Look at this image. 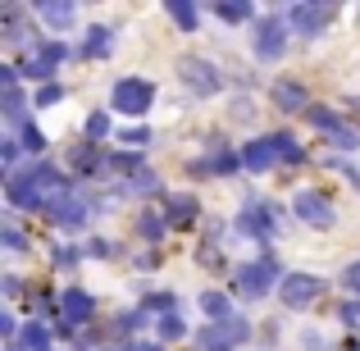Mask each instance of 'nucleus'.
<instances>
[{
	"label": "nucleus",
	"instance_id": "1",
	"mask_svg": "<svg viewBox=\"0 0 360 351\" xmlns=\"http://www.w3.org/2000/svg\"><path fill=\"white\" fill-rule=\"evenodd\" d=\"M110 101H115V110H123V115H146L150 101H155V87L146 78H119Z\"/></svg>",
	"mask_w": 360,
	"mask_h": 351
},
{
	"label": "nucleus",
	"instance_id": "2",
	"mask_svg": "<svg viewBox=\"0 0 360 351\" xmlns=\"http://www.w3.org/2000/svg\"><path fill=\"white\" fill-rule=\"evenodd\" d=\"M283 18H292V27H297L301 37H319L328 23H333L338 9L333 5H292V9H278Z\"/></svg>",
	"mask_w": 360,
	"mask_h": 351
},
{
	"label": "nucleus",
	"instance_id": "3",
	"mask_svg": "<svg viewBox=\"0 0 360 351\" xmlns=\"http://www.w3.org/2000/svg\"><path fill=\"white\" fill-rule=\"evenodd\" d=\"M178 78H183L187 87L196 91V96H214V91H219V69H210V64L196 60V55L178 64Z\"/></svg>",
	"mask_w": 360,
	"mask_h": 351
},
{
	"label": "nucleus",
	"instance_id": "4",
	"mask_svg": "<svg viewBox=\"0 0 360 351\" xmlns=\"http://www.w3.org/2000/svg\"><path fill=\"white\" fill-rule=\"evenodd\" d=\"M246 333H251V328H246V319H224V324H210L201 333V351H233Z\"/></svg>",
	"mask_w": 360,
	"mask_h": 351
},
{
	"label": "nucleus",
	"instance_id": "5",
	"mask_svg": "<svg viewBox=\"0 0 360 351\" xmlns=\"http://www.w3.org/2000/svg\"><path fill=\"white\" fill-rule=\"evenodd\" d=\"M251 46H255V55H260V60H278L283 46H288V27H283V18H264V23L255 27Z\"/></svg>",
	"mask_w": 360,
	"mask_h": 351
},
{
	"label": "nucleus",
	"instance_id": "6",
	"mask_svg": "<svg viewBox=\"0 0 360 351\" xmlns=\"http://www.w3.org/2000/svg\"><path fill=\"white\" fill-rule=\"evenodd\" d=\"M274 274H278V264L264 255L260 264H246V269H238V288H242V297H264L269 292V283H274Z\"/></svg>",
	"mask_w": 360,
	"mask_h": 351
},
{
	"label": "nucleus",
	"instance_id": "7",
	"mask_svg": "<svg viewBox=\"0 0 360 351\" xmlns=\"http://www.w3.org/2000/svg\"><path fill=\"white\" fill-rule=\"evenodd\" d=\"M292 210H297L310 229H328V224H333V205H328V196H319V192H301Z\"/></svg>",
	"mask_w": 360,
	"mask_h": 351
},
{
	"label": "nucleus",
	"instance_id": "8",
	"mask_svg": "<svg viewBox=\"0 0 360 351\" xmlns=\"http://www.w3.org/2000/svg\"><path fill=\"white\" fill-rule=\"evenodd\" d=\"M319 288H324V283H319L315 274H288V279H283V301H288V306H310V301L319 297Z\"/></svg>",
	"mask_w": 360,
	"mask_h": 351
},
{
	"label": "nucleus",
	"instance_id": "9",
	"mask_svg": "<svg viewBox=\"0 0 360 351\" xmlns=\"http://www.w3.org/2000/svg\"><path fill=\"white\" fill-rule=\"evenodd\" d=\"M51 224H60V229H82L87 224V201H78V196H64V201L51 205Z\"/></svg>",
	"mask_w": 360,
	"mask_h": 351
},
{
	"label": "nucleus",
	"instance_id": "10",
	"mask_svg": "<svg viewBox=\"0 0 360 351\" xmlns=\"http://www.w3.org/2000/svg\"><path fill=\"white\" fill-rule=\"evenodd\" d=\"M64 55H69V46H60V42H55V46H41V51H37L32 60L23 64V73H27V78H51L55 64H60Z\"/></svg>",
	"mask_w": 360,
	"mask_h": 351
},
{
	"label": "nucleus",
	"instance_id": "11",
	"mask_svg": "<svg viewBox=\"0 0 360 351\" xmlns=\"http://www.w3.org/2000/svg\"><path fill=\"white\" fill-rule=\"evenodd\" d=\"M91 319V297L87 292H64V333L82 328Z\"/></svg>",
	"mask_w": 360,
	"mask_h": 351
},
{
	"label": "nucleus",
	"instance_id": "12",
	"mask_svg": "<svg viewBox=\"0 0 360 351\" xmlns=\"http://www.w3.org/2000/svg\"><path fill=\"white\" fill-rule=\"evenodd\" d=\"M242 160L251 169H269L274 160H283V151H278V132H274V137H264V141H251V146L242 151Z\"/></svg>",
	"mask_w": 360,
	"mask_h": 351
},
{
	"label": "nucleus",
	"instance_id": "13",
	"mask_svg": "<svg viewBox=\"0 0 360 351\" xmlns=\"http://www.w3.org/2000/svg\"><path fill=\"white\" fill-rule=\"evenodd\" d=\"M274 106L292 115V110H301V106H306V91H301L297 82H274Z\"/></svg>",
	"mask_w": 360,
	"mask_h": 351
},
{
	"label": "nucleus",
	"instance_id": "14",
	"mask_svg": "<svg viewBox=\"0 0 360 351\" xmlns=\"http://www.w3.org/2000/svg\"><path fill=\"white\" fill-rule=\"evenodd\" d=\"M37 14H41L51 27H69L78 9H73V5H60V0H46V5H37Z\"/></svg>",
	"mask_w": 360,
	"mask_h": 351
},
{
	"label": "nucleus",
	"instance_id": "15",
	"mask_svg": "<svg viewBox=\"0 0 360 351\" xmlns=\"http://www.w3.org/2000/svg\"><path fill=\"white\" fill-rule=\"evenodd\" d=\"M115 51V37H110V27H91L87 32V46H82V55H91V60H101V55Z\"/></svg>",
	"mask_w": 360,
	"mask_h": 351
},
{
	"label": "nucleus",
	"instance_id": "16",
	"mask_svg": "<svg viewBox=\"0 0 360 351\" xmlns=\"http://www.w3.org/2000/svg\"><path fill=\"white\" fill-rule=\"evenodd\" d=\"M196 219V201L192 196H174L169 201V224H192Z\"/></svg>",
	"mask_w": 360,
	"mask_h": 351
},
{
	"label": "nucleus",
	"instance_id": "17",
	"mask_svg": "<svg viewBox=\"0 0 360 351\" xmlns=\"http://www.w3.org/2000/svg\"><path fill=\"white\" fill-rule=\"evenodd\" d=\"M201 310H205V315H214V319H224V315H229V297H224V292H205Z\"/></svg>",
	"mask_w": 360,
	"mask_h": 351
},
{
	"label": "nucleus",
	"instance_id": "18",
	"mask_svg": "<svg viewBox=\"0 0 360 351\" xmlns=\"http://www.w3.org/2000/svg\"><path fill=\"white\" fill-rule=\"evenodd\" d=\"M128 192H160V178L150 174V169H137V174H132V183H128Z\"/></svg>",
	"mask_w": 360,
	"mask_h": 351
},
{
	"label": "nucleus",
	"instance_id": "19",
	"mask_svg": "<svg viewBox=\"0 0 360 351\" xmlns=\"http://www.w3.org/2000/svg\"><path fill=\"white\" fill-rule=\"evenodd\" d=\"M23 347H27V351H46V347H51V333H46L41 324L23 328Z\"/></svg>",
	"mask_w": 360,
	"mask_h": 351
},
{
	"label": "nucleus",
	"instance_id": "20",
	"mask_svg": "<svg viewBox=\"0 0 360 351\" xmlns=\"http://www.w3.org/2000/svg\"><path fill=\"white\" fill-rule=\"evenodd\" d=\"M5 115H9V123H23V91L18 87L5 91Z\"/></svg>",
	"mask_w": 360,
	"mask_h": 351
},
{
	"label": "nucleus",
	"instance_id": "21",
	"mask_svg": "<svg viewBox=\"0 0 360 351\" xmlns=\"http://www.w3.org/2000/svg\"><path fill=\"white\" fill-rule=\"evenodd\" d=\"M214 14L229 18V23H242V18L251 14V5H242V0H229V5H214Z\"/></svg>",
	"mask_w": 360,
	"mask_h": 351
},
{
	"label": "nucleus",
	"instance_id": "22",
	"mask_svg": "<svg viewBox=\"0 0 360 351\" xmlns=\"http://www.w3.org/2000/svg\"><path fill=\"white\" fill-rule=\"evenodd\" d=\"M310 123H315V128L319 132H338V128H342V123H338V115H333V110H310Z\"/></svg>",
	"mask_w": 360,
	"mask_h": 351
},
{
	"label": "nucleus",
	"instance_id": "23",
	"mask_svg": "<svg viewBox=\"0 0 360 351\" xmlns=\"http://www.w3.org/2000/svg\"><path fill=\"white\" fill-rule=\"evenodd\" d=\"M169 14H174V23H183L187 32L196 27V9H192V5H178V0H174V5H169Z\"/></svg>",
	"mask_w": 360,
	"mask_h": 351
},
{
	"label": "nucleus",
	"instance_id": "24",
	"mask_svg": "<svg viewBox=\"0 0 360 351\" xmlns=\"http://www.w3.org/2000/svg\"><path fill=\"white\" fill-rule=\"evenodd\" d=\"M328 141H333L338 151H356V146H360V137H356L352 128H338V132H328Z\"/></svg>",
	"mask_w": 360,
	"mask_h": 351
},
{
	"label": "nucleus",
	"instance_id": "25",
	"mask_svg": "<svg viewBox=\"0 0 360 351\" xmlns=\"http://www.w3.org/2000/svg\"><path fill=\"white\" fill-rule=\"evenodd\" d=\"M183 315H165V319H160V338H183Z\"/></svg>",
	"mask_w": 360,
	"mask_h": 351
},
{
	"label": "nucleus",
	"instance_id": "26",
	"mask_svg": "<svg viewBox=\"0 0 360 351\" xmlns=\"http://www.w3.org/2000/svg\"><path fill=\"white\" fill-rule=\"evenodd\" d=\"M137 229H141V237H150V242H155V237L165 233V224H160L155 215H141V219H137Z\"/></svg>",
	"mask_w": 360,
	"mask_h": 351
},
{
	"label": "nucleus",
	"instance_id": "27",
	"mask_svg": "<svg viewBox=\"0 0 360 351\" xmlns=\"http://www.w3.org/2000/svg\"><path fill=\"white\" fill-rule=\"evenodd\" d=\"M23 146H27V151H41V146H46V132L27 123V128H23Z\"/></svg>",
	"mask_w": 360,
	"mask_h": 351
},
{
	"label": "nucleus",
	"instance_id": "28",
	"mask_svg": "<svg viewBox=\"0 0 360 351\" xmlns=\"http://www.w3.org/2000/svg\"><path fill=\"white\" fill-rule=\"evenodd\" d=\"M110 132V115H91L87 119V137H105Z\"/></svg>",
	"mask_w": 360,
	"mask_h": 351
},
{
	"label": "nucleus",
	"instance_id": "29",
	"mask_svg": "<svg viewBox=\"0 0 360 351\" xmlns=\"http://www.w3.org/2000/svg\"><path fill=\"white\" fill-rule=\"evenodd\" d=\"M60 96H64V87H55V82H46V87L37 91V106H55Z\"/></svg>",
	"mask_w": 360,
	"mask_h": 351
},
{
	"label": "nucleus",
	"instance_id": "30",
	"mask_svg": "<svg viewBox=\"0 0 360 351\" xmlns=\"http://www.w3.org/2000/svg\"><path fill=\"white\" fill-rule=\"evenodd\" d=\"M146 310H165V315H174V297H169V292H155V297L146 301Z\"/></svg>",
	"mask_w": 360,
	"mask_h": 351
},
{
	"label": "nucleus",
	"instance_id": "31",
	"mask_svg": "<svg viewBox=\"0 0 360 351\" xmlns=\"http://www.w3.org/2000/svg\"><path fill=\"white\" fill-rule=\"evenodd\" d=\"M123 141H128V146H146V141H150V128H128V132H123Z\"/></svg>",
	"mask_w": 360,
	"mask_h": 351
},
{
	"label": "nucleus",
	"instance_id": "32",
	"mask_svg": "<svg viewBox=\"0 0 360 351\" xmlns=\"http://www.w3.org/2000/svg\"><path fill=\"white\" fill-rule=\"evenodd\" d=\"M342 283H347V288H352V292H356V297H360V260H356V264H347V274H342Z\"/></svg>",
	"mask_w": 360,
	"mask_h": 351
},
{
	"label": "nucleus",
	"instance_id": "33",
	"mask_svg": "<svg viewBox=\"0 0 360 351\" xmlns=\"http://www.w3.org/2000/svg\"><path fill=\"white\" fill-rule=\"evenodd\" d=\"M55 264H60V269H69V264H78V251H73V246H60V251H55Z\"/></svg>",
	"mask_w": 360,
	"mask_h": 351
},
{
	"label": "nucleus",
	"instance_id": "34",
	"mask_svg": "<svg viewBox=\"0 0 360 351\" xmlns=\"http://www.w3.org/2000/svg\"><path fill=\"white\" fill-rule=\"evenodd\" d=\"M91 160H96V151H91V146H78V151H73V165H78V169H91Z\"/></svg>",
	"mask_w": 360,
	"mask_h": 351
},
{
	"label": "nucleus",
	"instance_id": "35",
	"mask_svg": "<svg viewBox=\"0 0 360 351\" xmlns=\"http://www.w3.org/2000/svg\"><path fill=\"white\" fill-rule=\"evenodd\" d=\"M0 160L14 169V160H18V141H5V146H0Z\"/></svg>",
	"mask_w": 360,
	"mask_h": 351
},
{
	"label": "nucleus",
	"instance_id": "36",
	"mask_svg": "<svg viewBox=\"0 0 360 351\" xmlns=\"http://www.w3.org/2000/svg\"><path fill=\"white\" fill-rule=\"evenodd\" d=\"M5 246H9V251H23V237H18V229H5Z\"/></svg>",
	"mask_w": 360,
	"mask_h": 351
},
{
	"label": "nucleus",
	"instance_id": "37",
	"mask_svg": "<svg viewBox=\"0 0 360 351\" xmlns=\"http://www.w3.org/2000/svg\"><path fill=\"white\" fill-rule=\"evenodd\" d=\"M342 319H347V324H360V301H352V306H342Z\"/></svg>",
	"mask_w": 360,
	"mask_h": 351
},
{
	"label": "nucleus",
	"instance_id": "38",
	"mask_svg": "<svg viewBox=\"0 0 360 351\" xmlns=\"http://www.w3.org/2000/svg\"><path fill=\"white\" fill-rule=\"evenodd\" d=\"M347 178H352V187L360 192V169H347Z\"/></svg>",
	"mask_w": 360,
	"mask_h": 351
},
{
	"label": "nucleus",
	"instance_id": "39",
	"mask_svg": "<svg viewBox=\"0 0 360 351\" xmlns=\"http://www.w3.org/2000/svg\"><path fill=\"white\" fill-rule=\"evenodd\" d=\"M132 351H160V343H137Z\"/></svg>",
	"mask_w": 360,
	"mask_h": 351
},
{
	"label": "nucleus",
	"instance_id": "40",
	"mask_svg": "<svg viewBox=\"0 0 360 351\" xmlns=\"http://www.w3.org/2000/svg\"><path fill=\"white\" fill-rule=\"evenodd\" d=\"M352 351H360V347H352Z\"/></svg>",
	"mask_w": 360,
	"mask_h": 351
}]
</instances>
